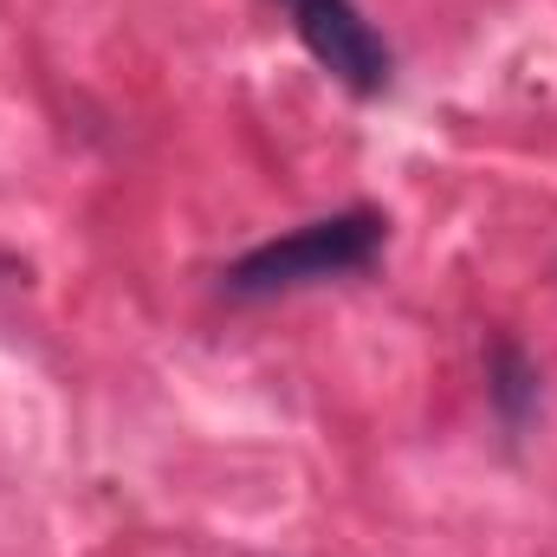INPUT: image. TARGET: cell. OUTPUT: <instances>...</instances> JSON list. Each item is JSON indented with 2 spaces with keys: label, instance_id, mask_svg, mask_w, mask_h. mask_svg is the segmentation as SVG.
Listing matches in <instances>:
<instances>
[{
  "label": "cell",
  "instance_id": "7a4b0ae2",
  "mask_svg": "<svg viewBox=\"0 0 557 557\" xmlns=\"http://www.w3.org/2000/svg\"><path fill=\"white\" fill-rule=\"evenodd\" d=\"M292 33L305 39V52L357 98H383L396 78V52L383 46V33L363 20L357 0H285Z\"/></svg>",
  "mask_w": 557,
  "mask_h": 557
},
{
  "label": "cell",
  "instance_id": "6da1fadb",
  "mask_svg": "<svg viewBox=\"0 0 557 557\" xmlns=\"http://www.w3.org/2000/svg\"><path fill=\"white\" fill-rule=\"evenodd\" d=\"M389 240V221L376 208H344L324 221H305L278 240H260L253 253H240L221 285L227 298H278V292H305V285H331V278L363 273Z\"/></svg>",
  "mask_w": 557,
  "mask_h": 557
},
{
  "label": "cell",
  "instance_id": "3957f363",
  "mask_svg": "<svg viewBox=\"0 0 557 557\" xmlns=\"http://www.w3.org/2000/svg\"><path fill=\"white\" fill-rule=\"evenodd\" d=\"M486 396H493L499 421L519 434L525 421L539 416V403H545V376H539V363H532L519 344H493V363H486Z\"/></svg>",
  "mask_w": 557,
  "mask_h": 557
}]
</instances>
